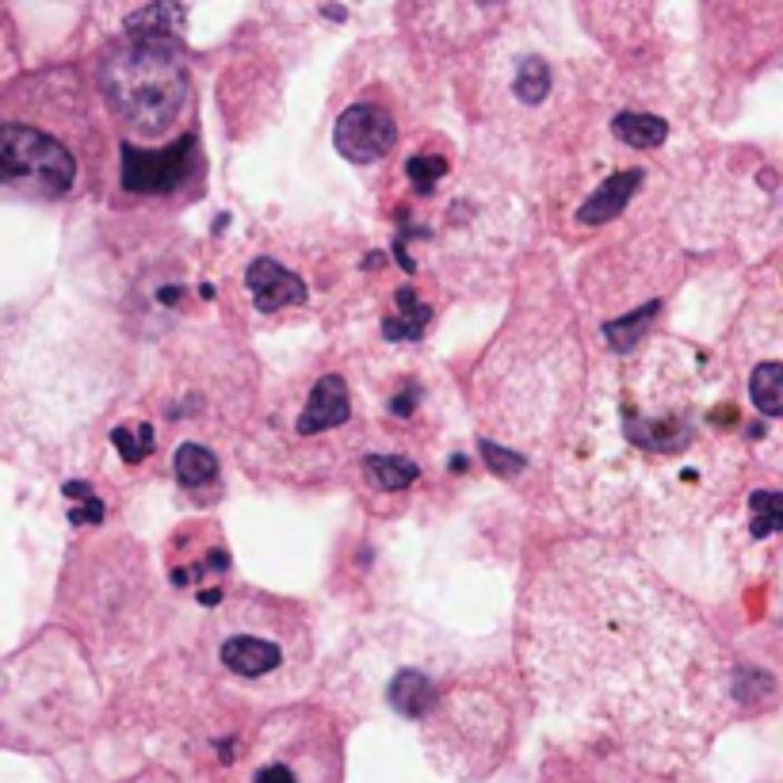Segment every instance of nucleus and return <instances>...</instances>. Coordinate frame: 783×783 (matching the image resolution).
Returning a JSON list of instances; mask_svg holds the SVG:
<instances>
[{
  "instance_id": "obj_13",
  "label": "nucleus",
  "mask_w": 783,
  "mask_h": 783,
  "mask_svg": "<svg viewBox=\"0 0 783 783\" xmlns=\"http://www.w3.org/2000/svg\"><path fill=\"white\" fill-rule=\"evenodd\" d=\"M615 135L635 149H654L665 142L668 127L657 116H642V111H627V116L615 119Z\"/></svg>"
},
{
  "instance_id": "obj_5",
  "label": "nucleus",
  "mask_w": 783,
  "mask_h": 783,
  "mask_svg": "<svg viewBox=\"0 0 783 783\" xmlns=\"http://www.w3.org/2000/svg\"><path fill=\"white\" fill-rule=\"evenodd\" d=\"M81 172L77 149L34 122H0V188L28 196H69Z\"/></svg>"
},
{
  "instance_id": "obj_10",
  "label": "nucleus",
  "mask_w": 783,
  "mask_h": 783,
  "mask_svg": "<svg viewBox=\"0 0 783 783\" xmlns=\"http://www.w3.org/2000/svg\"><path fill=\"white\" fill-rule=\"evenodd\" d=\"M635 188H638V172H620V176H612V180L601 184V191H593V199H588V204L577 210V218H581L585 226L608 222V218L623 215V207L631 204Z\"/></svg>"
},
{
  "instance_id": "obj_11",
  "label": "nucleus",
  "mask_w": 783,
  "mask_h": 783,
  "mask_svg": "<svg viewBox=\"0 0 783 783\" xmlns=\"http://www.w3.org/2000/svg\"><path fill=\"white\" fill-rule=\"evenodd\" d=\"M433 692H436L433 676L420 673V668H402V673L390 681V688H386V696H390V707L398 711V715L420 718L428 703H433Z\"/></svg>"
},
{
  "instance_id": "obj_12",
  "label": "nucleus",
  "mask_w": 783,
  "mask_h": 783,
  "mask_svg": "<svg viewBox=\"0 0 783 783\" xmlns=\"http://www.w3.org/2000/svg\"><path fill=\"white\" fill-rule=\"evenodd\" d=\"M176 478L188 489L207 486V482L218 478V459L204 444H180V452H176Z\"/></svg>"
},
{
  "instance_id": "obj_14",
  "label": "nucleus",
  "mask_w": 783,
  "mask_h": 783,
  "mask_svg": "<svg viewBox=\"0 0 783 783\" xmlns=\"http://www.w3.org/2000/svg\"><path fill=\"white\" fill-rule=\"evenodd\" d=\"M398 303H402V318H390V321H386L383 333H386V337H394V340H413V337H420V329H425V321H428V306H420L417 295H413L409 287L398 290Z\"/></svg>"
},
{
  "instance_id": "obj_16",
  "label": "nucleus",
  "mask_w": 783,
  "mask_h": 783,
  "mask_svg": "<svg viewBox=\"0 0 783 783\" xmlns=\"http://www.w3.org/2000/svg\"><path fill=\"white\" fill-rule=\"evenodd\" d=\"M750 394L753 406L764 413V417H780L783 402H780V364H761L750 378Z\"/></svg>"
},
{
  "instance_id": "obj_8",
  "label": "nucleus",
  "mask_w": 783,
  "mask_h": 783,
  "mask_svg": "<svg viewBox=\"0 0 783 783\" xmlns=\"http://www.w3.org/2000/svg\"><path fill=\"white\" fill-rule=\"evenodd\" d=\"M351 417V402H348V386L340 375H325L318 386H314L310 402H306L303 417H298V433L314 436L325 433V428H337Z\"/></svg>"
},
{
  "instance_id": "obj_9",
  "label": "nucleus",
  "mask_w": 783,
  "mask_h": 783,
  "mask_svg": "<svg viewBox=\"0 0 783 783\" xmlns=\"http://www.w3.org/2000/svg\"><path fill=\"white\" fill-rule=\"evenodd\" d=\"M249 290H252V298H257L260 310H284V306H298L306 298L303 279L271 257H264L249 268Z\"/></svg>"
},
{
  "instance_id": "obj_18",
  "label": "nucleus",
  "mask_w": 783,
  "mask_h": 783,
  "mask_svg": "<svg viewBox=\"0 0 783 783\" xmlns=\"http://www.w3.org/2000/svg\"><path fill=\"white\" fill-rule=\"evenodd\" d=\"M750 508H753V539H764V535H772L783 527V508H780L776 489H756Z\"/></svg>"
},
{
  "instance_id": "obj_4",
  "label": "nucleus",
  "mask_w": 783,
  "mask_h": 783,
  "mask_svg": "<svg viewBox=\"0 0 783 783\" xmlns=\"http://www.w3.org/2000/svg\"><path fill=\"white\" fill-rule=\"evenodd\" d=\"M306 657V635L295 612H264L260 604H237L222 612L218 662L245 684H271L290 676Z\"/></svg>"
},
{
  "instance_id": "obj_15",
  "label": "nucleus",
  "mask_w": 783,
  "mask_h": 783,
  "mask_svg": "<svg viewBox=\"0 0 783 783\" xmlns=\"http://www.w3.org/2000/svg\"><path fill=\"white\" fill-rule=\"evenodd\" d=\"M367 474H371V482L378 489H406L409 482L420 478V466L409 463V459H398V455H375L371 463H367Z\"/></svg>"
},
{
  "instance_id": "obj_3",
  "label": "nucleus",
  "mask_w": 783,
  "mask_h": 783,
  "mask_svg": "<svg viewBox=\"0 0 783 783\" xmlns=\"http://www.w3.org/2000/svg\"><path fill=\"white\" fill-rule=\"evenodd\" d=\"M428 742L444 745V761L486 772L505 756L513 734V707L497 688L482 681H455L433 692V703L420 715Z\"/></svg>"
},
{
  "instance_id": "obj_1",
  "label": "nucleus",
  "mask_w": 783,
  "mask_h": 783,
  "mask_svg": "<svg viewBox=\"0 0 783 783\" xmlns=\"http://www.w3.org/2000/svg\"><path fill=\"white\" fill-rule=\"evenodd\" d=\"M521 657L551 715L650 764L696 761L734 703V668L696 604L601 539L543 554L524 588Z\"/></svg>"
},
{
  "instance_id": "obj_20",
  "label": "nucleus",
  "mask_w": 783,
  "mask_h": 783,
  "mask_svg": "<svg viewBox=\"0 0 783 783\" xmlns=\"http://www.w3.org/2000/svg\"><path fill=\"white\" fill-rule=\"evenodd\" d=\"M444 172H447L444 157H413L409 161V176H413V184H420V188H433Z\"/></svg>"
},
{
  "instance_id": "obj_6",
  "label": "nucleus",
  "mask_w": 783,
  "mask_h": 783,
  "mask_svg": "<svg viewBox=\"0 0 783 783\" xmlns=\"http://www.w3.org/2000/svg\"><path fill=\"white\" fill-rule=\"evenodd\" d=\"M196 153H199L196 135L176 138V142L165 149L122 146V184H127L130 191H146V196L172 191L196 172Z\"/></svg>"
},
{
  "instance_id": "obj_7",
  "label": "nucleus",
  "mask_w": 783,
  "mask_h": 783,
  "mask_svg": "<svg viewBox=\"0 0 783 783\" xmlns=\"http://www.w3.org/2000/svg\"><path fill=\"white\" fill-rule=\"evenodd\" d=\"M398 142V127H394L390 111L378 103H356L337 119L333 130V146L337 153H345L356 165H371L378 157H386Z\"/></svg>"
},
{
  "instance_id": "obj_19",
  "label": "nucleus",
  "mask_w": 783,
  "mask_h": 783,
  "mask_svg": "<svg viewBox=\"0 0 783 783\" xmlns=\"http://www.w3.org/2000/svg\"><path fill=\"white\" fill-rule=\"evenodd\" d=\"M111 439H116V447H119V455L127 463H142L149 452H153V428L149 425H127V428H116L111 433Z\"/></svg>"
},
{
  "instance_id": "obj_17",
  "label": "nucleus",
  "mask_w": 783,
  "mask_h": 783,
  "mask_svg": "<svg viewBox=\"0 0 783 783\" xmlns=\"http://www.w3.org/2000/svg\"><path fill=\"white\" fill-rule=\"evenodd\" d=\"M513 92L521 96L524 103H539L543 96L551 92V69H547V61H539V58L521 61V69H516V81H513Z\"/></svg>"
},
{
  "instance_id": "obj_2",
  "label": "nucleus",
  "mask_w": 783,
  "mask_h": 783,
  "mask_svg": "<svg viewBox=\"0 0 783 783\" xmlns=\"http://www.w3.org/2000/svg\"><path fill=\"white\" fill-rule=\"evenodd\" d=\"M100 88L111 116L142 135V142L172 135L191 103V81L180 50L169 39H135L100 61Z\"/></svg>"
}]
</instances>
